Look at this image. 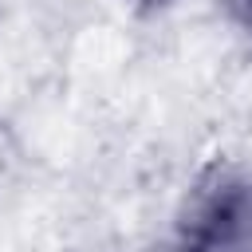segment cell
I'll return each instance as SVG.
<instances>
[{"instance_id":"obj_1","label":"cell","mask_w":252,"mask_h":252,"mask_svg":"<svg viewBox=\"0 0 252 252\" xmlns=\"http://www.w3.org/2000/svg\"><path fill=\"white\" fill-rule=\"evenodd\" d=\"M122 4L142 8V12H161V8H169V4H177V0H122Z\"/></svg>"},{"instance_id":"obj_2","label":"cell","mask_w":252,"mask_h":252,"mask_svg":"<svg viewBox=\"0 0 252 252\" xmlns=\"http://www.w3.org/2000/svg\"><path fill=\"white\" fill-rule=\"evenodd\" d=\"M228 8H232L244 24H252V0H228Z\"/></svg>"},{"instance_id":"obj_3","label":"cell","mask_w":252,"mask_h":252,"mask_svg":"<svg viewBox=\"0 0 252 252\" xmlns=\"http://www.w3.org/2000/svg\"><path fill=\"white\" fill-rule=\"evenodd\" d=\"M173 252H209V248H201V244H193V240H181Z\"/></svg>"}]
</instances>
